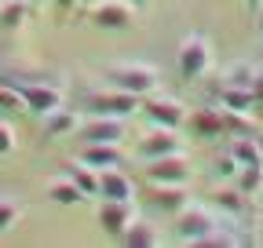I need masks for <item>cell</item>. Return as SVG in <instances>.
Instances as JSON below:
<instances>
[{"mask_svg": "<svg viewBox=\"0 0 263 248\" xmlns=\"http://www.w3.org/2000/svg\"><path fill=\"white\" fill-rule=\"evenodd\" d=\"M230 182H234L241 194L256 197V194L263 190V164H241V168H238V175L230 179Z\"/></svg>", "mask_w": 263, "mask_h": 248, "instance_id": "24", "label": "cell"}, {"mask_svg": "<svg viewBox=\"0 0 263 248\" xmlns=\"http://www.w3.org/2000/svg\"><path fill=\"white\" fill-rule=\"evenodd\" d=\"M0 110H8V113H26V102H22L18 84L0 80Z\"/></svg>", "mask_w": 263, "mask_h": 248, "instance_id": "27", "label": "cell"}, {"mask_svg": "<svg viewBox=\"0 0 263 248\" xmlns=\"http://www.w3.org/2000/svg\"><path fill=\"white\" fill-rule=\"evenodd\" d=\"M91 4H95V0H81V8H91Z\"/></svg>", "mask_w": 263, "mask_h": 248, "instance_id": "34", "label": "cell"}, {"mask_svg": "<svg viewBox=\"0 0 263 248\" xmlns=\"http://www.w3.org/2000/svg\"><path fill=\"white\" fill-rule=\"evenodd\" d=\"M70 179L77 182V190L84 194V197H99V168H91V164H84L81 157L70 164Z\"/></svg>", "mask_w": 263, "mask_h": 248, "instance_id": "21", "label": "cell"}, {"mask_svg": "<svg viewBox=\"0 0 263 248\" xmlns=\"http://www.w3.org/2000/svg\"><path fill=\"white\" fill-rule=\"evenodd\" d=\"M252 73H256V66L252 62H234V66H227L216 80V88H252Z\"/></svg>", "mask_w": 263, "mask_h": 248, "instance_id": "22", "label": "cell"}, {"mask_svg": "<svg viewBox=\"0 0 263 248\" xmlns=\"http://www.w3.org/2000/svg\"><path fill=\"white\" fill-rule=\"evenodd\" d=\"M219 230L216 223V208H201V204H186L183 212H176V237L186 244H209V237Z\"/></svg>", "mask_w": 263, "mask_h": 248, "instance_id": "4", "label": "cell"}, {"mask_svg": "<svg viewBox=\"0 0 263 248\" xmlns=\"http://www.w3.org/2000/svg\"><path fill=\"white\" fill-rule=\"evenodd\" d=\"M143 201L154 208V212H164V215H176L190 204V190L186 182H146V194Z\"/></svg>", "mask_w": 263, "mask_h": 248, "instance_id": "8", "label": "cell"}, {"mask_svg": "<svg viewBox=\"0 0 263 248\" xmlns=\"http://www.w3.org/2000/svg\"><path fill=\"white\" fill-rule=\"evenodd\" d=\"M81 128V110H66V106H55L51 113H44V132L48 135H77Z\"/></svg>", "mask_w": 263, "mask_h": 248, "instance_id": "18", "label": "cell"}, {"mask_svg": "<svg viewBox=\"0 0 263 248\" xmlns=\"http://www.w3.org/2000/svg\"><path fill=\"white\" fill-rule=\"evenodd\" d=\"M15 146H18V139H15V128H11V124H4V120H0V157H8V153H15Z\"/></svg>", "mask_w": 263, "mask_h": 248, "instance_id": "28", "label": "cell"}, {"mask_svg": "<svg viewBox=\"0 0 263 248\" xmlns=\"http://www.w3.org/2000/svg\"><path fill=\"white\" fill-rule=\"evenodd\" d=\"M212 208L216 212H223L227 219H241V215L249 212V194H241L234 182H219L216 190H212Z\"/></svg>", "mask_w": 263, "mask_h": 248, "instance_id": "15", "label": "cell"}, {"mask_svg": "<svg viewBox=\"0 0 263 248\" xmlns=\"http://www.w3.org/2000/svg\"><path fill=\"white\" fill-rule=\"evenodd\" d=\"M216 99L223 110H241V113H256V99L252 88H216Z\"/></svg>", "mask_w": 263, "mask_h": 248, "instance_id": "20", "label": "cell"}, {"mask_svg": "<svg viewBox=\"0 0 263 248\" xmlns=\"http://www.w3.org/2000/svg\"><path fill=\"white\" fill-rule=\"evenodd\" d=\"M132 4H146V0H132Z\"/></svg>", "mask_w": 263, "mask_h": 248, "instance_id": "37", "label": "cell"}, {"mask_svg": "<svg viewBox=\"0 0 263 248\" xmlns=\"http://www.w3.org/2000/svg\"><path fill=\"white\" fill-rule=\"evenodd\" d=\"M22 215H26V204H22V201H11V197H0V234H8V230H15Z\"/></svg>", "mask_w": 263, "mask_h": 248, "instance_id": "26", "label": "cell"}, {"mask_svg": "<svg viewBox=\"0 0 263 248\" xmlns=\"http://www.w3.org/2000/svg\"><path fill=\"white\" fill-rule=\"evenodd\" d=\"M22 91V102H26V113H51L55 106H62V88L48 84V80H29V84H18Z\"/></svg>", "mask_w": 263, "mask_h": 248, "instance_id": "13", "label": "cell"}, {"mask_svg": "<svg viewBox=\"0 0 263 248\" xmlns=\"http://www.w3.org/2000/svg\"><path fill=\"white\" fill-rule=\"evenodd\" d=\"M29 18V8H26V0H4L0 4V29H18L22 22Z\"/></svg>", "mask_w": 263, "mask_h": 248, "instance_id": "25", "label": "cell"}, {"mask_svg": "<svg viewBox=\"0 0 263 248\" xmlns=\"http://www.w3.org/2000/svg\"><path fill=\"white\" fill-rule=\"evenodd\" d=\"M259 4H263V0H249V8H252V11H256V8H259Z\"/></svg>", "mask_w": 263, "mask_h": 248, "instance_id": "33", "label": "cell"}, {"mask_svg": "<svg viewBox=\"0 0 263 248\" xmlns=\"http://www.w3.org/2000/svg\"><path fill=\"white\" fill-rule=\"evenodd\" d=\"M121 244H128V248H154V244H161V234H157V226L150 219L136 215V219L128 223V230L121 234Z\"/></svg>", "mask_w": 263, "mask_h": 248, "instance_id": "17", "label": "cell"}, {"mask_svg": "<svg viewBox=\"0 0 263 248\" xmlns=\"http://www.w3.org/2000/svg\"><path fill=\"white\" fill-rule=\"evenodd\" d=\"M33 4H51V0H33Z\"/></svg>", "mask_w": 263, "mask_h": 248, "instance_id": "36", "label": "cell"}, {"mask_svg": "<svg viewBox=\"0 0 263 248\" xmlns=\"http://www.w3.org/2000/svg\"><path fill=\"white\" fill-rule=\"evenodd\" d=\"M183 128L194 135V139H205V142H216V139H227V117H223V106H201V110H190L186 113V124Z\"/></svg>", "mask_w": 263, "mask_h": 248, "instance_id": "7", "label": "cell"}, {"mask_svg": "<svg viewBox=\"0 0 263 248\" xmlns=\"http://www.w3.org/2000/svg\"><path fill=\"white\" fill-rule=\"evenodd\" d=\"M259 66H263V44H259Z\"/></svg>", "mask_w": 263, "mask_h": 248, "instance_id": "35", "label": "cell"}, {"mask_svg": "<svg viewBox=\"0 0 263 248\" xmlns=\"http://www.w3.org/2000/svg\"><path fill=\"white\" fill-rule=\"evenodd\" d=\"M136 204L132 201H103L99 204V212H95V223L103 226V234L106 237H114V241H121V234L128 230V223L136 219Z\"/></svg>", "mask_w": 263, "mask_h": 248, "instance_id": "12", "label": "cell"}, {"mask_svg": "<svg viewBox=\"0 0 263 248\" xmlns=\"http://www.w3.org/2000/svg\"><path fill=\"white\" fill-rule=\"evenodd\" d=\"M139 113H146V120L150 124H164V128H183L186 124V113H190V106L186 102H179V99H172V95H146L143 99V110Z\"/></svg>", "mask_w": 263, "mask_h": 248, "instance_id": "6", "label": "cell"}, {"mask_svg": "<svg viewBox=\"0 0 263 248\" xmlns=\"http://www.w3.org/2000/svg\"><path fill=\"white\" fill-rule=\"evenodd\" d=\"M48 197L55 201V204H81L84 201V194L77 190V182L66 175V179H51L48 182Z\"/></svg>", "mask_w": 263, "mask_h": 248, "instance_id": "23", "label": "cell"}, {"mask_svg": "<svg viewBox=\"0 0 263 248\" xmlns=\"http://www.w3.org/2000/svg\"><path fill=\"white\" fill-rule=\"evenodd\" d=\"M256 26H259V37H263V4L256 8Z\"/></svg>", "mask_w": 263, "mask_h": 248, "instance_id": "32", "label": "cell"}, {"mask_svg": "<svg viewBox=\"0 0 263 248\" xmlns=\"http://www.w3.org/2000/svg\"><path fill=\"white\" fill-rule=\"evenodd\" d=\"M81 106H84L88 113H99V117H124V120H128L132 113L143 110V99L110 84V88H91V91H84Z\"/></svg>", "mask_w": 263, "mask_h": 248, "instance_id": "3", "label": "cell"}, {"mask_svg": "<svg viewBox=\"0 0 263 248\" xmlns=\"http://www.w3.org/2000/svg\"><path fill=\"white\" fill-rule=\"evenodd\" d=\"M99 197L103 201H136V182L124 168H99Z\"/></svg>", "mask_w": 263, "mask_h": 248, "instance_id": "14", "label": "cell"}, {"mask_svg": "<svg viewBox=\"0 0 263 248\" xmlns=\"http://www.w3.org/2000/svg\"><path fill=\"white\" fill-rule=\"evenodd\" d=\"M176 70L186 84H197L212 70V40L205 33H186L176 48Z\"/></svg>", "mask_w": 263, "mask_h": 248, "instance_id": "2", "label": "cell"}, {"mask_svg": "<svg viewBox=\"0 0 263 248\" xmlns=\"http://www.w3.org/2000/svg\"><path fill=\"white\" fill-rule=\"evenodd\" d=\"M77 135H81L84 142H124L128 128H124V117H99V113H88V117H81Z\"/></svg>", "mask_w": 263, "mask_h": 248, "instance_id": "11", "label": "cell"}, {"mask_svg": "<svg viewBox=\"0 0 263 248\" xmlns=\"http://www.w3.org/2000/svg\"><path fill=\"white\" fill-rule=\"evenodd\" d=\"M227 150L238 164H263V139H256V135H234V142Z\"/></svg>", "mask_w": 263, "mask_h": 248, "instance_id": "19", "label": "cell"}, {"mask_svg": "<svg viewBox=\"0 0 263 248\" xmlns=\"http://www.w3.org/2000/svg\"><path fill=\"white\" fill-rule=\"evenodd\" d=\"M186 150V139H183V128H164V124H150L139 139V157L150 161V157H164V153H183Z\"/></svg>", "mask_w": 263, "mask_h": 248, "instance_id": "5", "label": "cell"}, {"mask_svg": "<svg viewBox=\"0 0 263 248\" xmlns=\"http://www.w3.org/2000/svg\"><path fill=\"white\" fill-rule=\"evenodd\" d=\"M55 4V11H62V15H70L73 8H81V0H51Z\"/></svg>", "mask_w": 263, "mask_h": 248, "instance_id": "31", "label": "cell"}, {"mask_svg": "<svg viewBox=\"0 0 263 248\" xmlns=\"http://www.w3.org/2000/svg\"><path fill=\"white\" fill-rule=\"evenodd\" d=\"M81 161L91 164V168H121L124 150H121V142H84Z\"/></svg>", "mask_w": 263, "mask_h": 248, "instance_id": "16", "label": "cell"}, {"mask_svg": "<svg viewBox=\"0 0 263 248\" xmlns=\"http://www.w3.org/2000/svg\"><path fill=\"white\" fill-rule=\"evenodd\" d=\"M238 168H241V164H238L234 157H230V150H227V153H223V157L216 161V172H219L223 179H234V175H238Z\"/></svg>", "mask_w": 263, "mask_h": 248, "instance_id": "29", "label": "cell"}, {"mask_svg": "<svg viewBox=\"0 0 263 248\" xmlns=\"http://www.w3.org/2000/svg\"><path fill=\"white\" fill-rule=\"evenodd\" d=\"M88 11H91V26L99 29H128L136 22V4L132 0H95Z\"/></svg>", "mask_w": 263, "mask_h": 248, "instance_id": "10", "label": "cell"}, {"mask_svg": "<svg viewBox=\"0 0 263 248\" xmlns=\"http://www.w3.org/2000/svg\"><path fill=\"white\" fill-rule=\"evenodd\" d=\"M106 80L121 91L146 99L161 88V70L150 66V62H114V66H106Z\"/></svg>", "mask_w": 263, "mask_h": 248, "instance_id": "1", "label": "cell"}, {"mask_svg": "<svg viewBox=\"0 0 263 248\" xmlns=\"http://www.w3.org/2000/svg\"><path fill=\"white\" fill-rule=\"evenodd\" d=\"M146 182H190L194 168L186 161V150L183 153H164V157H150L143 168Z\"/></svg>", "mask_w": 263, "mask_h": 248, "instance_id": "9", "label": "cell"}, {"mask_svg": "<svg viewBox=\"0 0 263 248\" xmlns=\"http://www.w3.org/2000/svg\"><path fill=\"white\" fill-rule=\"evenodd\" d=\"M252 99H256V110L263 113V66H256L252 73Z\"/></svg>", "mask_w": 263, "mask_h": 248, "instance_id": "30", "label": "cell"}]
</instances>
